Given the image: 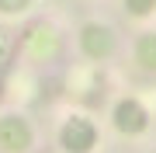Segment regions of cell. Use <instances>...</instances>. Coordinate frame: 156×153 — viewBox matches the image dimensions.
<instances>
[{
	"label": "cell",
	"instance_id": "5",
	"mask_svg": "<svg viewBox=\"0 0 156 153\" xmlns=\"http://www.w3.org/2000/svg\"><path fill=\"white\" fill-rule=\"evenodd\" d=\"M153 4H156V0H128V7H132L135 14H146V11H153Z\"/></svg>",
	"mask_w": 156,
	"mask_h": 153
},
{
	"label": "cell",
	"instance_id": "6",
	"mask_svg": "<svg viewBox=\"0 0 156 153\" xmlns=\"http://www.w3.org/2000/svg\"><path fill=\"white\" fill-rule=\"evenodd\" d=\"M24 4V0H4V7H7V11H14V7H21Z\"/></svg>",
	"mask_w": 156,
	"mask_h": 153
},
{
	"label": "cell",
	"instance_id": "3",
	"mask_svg": "<svg viewBox=\"0 0 156 153\" xmlns=\"http://www.w3.org/2000/svg\"><path fill=\"white\" fill-rule=\"evenodd\" d=\"M115 122H118V129H125V132H139L146 125V111H142V104H135V101H122Z\"/></svg>",
	"mask_w": 156,
	"mask_h": 153
},
{
	"label": "cell",
	"instance_id": "4",
	"mask_svg": "<svg viewBox=\"0 0 156 153\" xmlns=\"http://www.w3.org/2000/svg\"><path fill=\"white\" fill-rule=\"evenodd\" d=\"M139 56H142V63H146V66H156V38H142Z\"/></svg>",
	"mask_w": 156,
	"mask_h": 153
},
{
	"label": "cell",
	"instance_id": "2",
	"mask_svg": "<svg viewBox=\"0 0 156 153\" xmlns=\"http://www.w3.org/2000/svg\"><path fill=\"white\" fill-rule=\"evenodd\" d=\"M0 139H4L7 150H24L31 143V132L24 129L17 118H7V122H0Z\"/></svg>",
	"mask_w": 156,
	"mask_h": 153
},
{
	"label": "cell",
	"instance_id": "1",
	"mask_svg": "<svg viewBox=\"0 0 156 153\" xmlns=\"http://www.w3.org/2000/svg\"><path fill=\"white\" fill-rule=\"evenodd\" d=\"M94 139H97L94 125L83 122V118H73L66 129H62V143H66L69 153H87L90 146H94Z\"/></svg>",
	"mask_w": 156,
	"mask_h": 153
}]
</instances>
